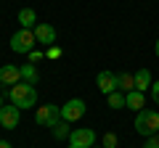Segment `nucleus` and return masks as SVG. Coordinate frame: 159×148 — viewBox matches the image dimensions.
Instances as JSON below:
<instances>
[{
    "mask_svg": "<svg viewBox=\"0 0 159 148\" xmlns=\"http://www.w3.org/2000/svg\"><path fill=\"white\" fill-rule=\"evenodd\" d=\"M148 87H151V72L148 69H138L135 72V90L146 93Z\"/></svg>",
    "mask_w": 159,
    "mask_h": 148,
    "instance_id": "nucleus-13",
    "label": "nucleus"
},
{
    "mask_svg": "<svg viewBox=\"0 0 159 148\" xmlns=\"http://www.w3.org/2000/svg\"><path fill=\"white\" fill-rule=\"evenodd\" d=\"M117 82H119V90H125V93L135 90V74H130V72L117 74Z\"/></svg>",
    "mask_w": 159,
    "mask_h": 148,
    "instance_id": "nucleus-15",
    "label": "nucleus"
},
{
    "mask_svg": "<svg viewBox=\"0 0 159 148\" xmlns=\"http://www.w3.org/2000/svg\"><path fill=\"white\" fill-rule=\"evenodd\" d=\"M34 37H37V45H48L51 48L56 42V29L51 24H37L34 27Z\"/></svg>",
    "mask_w": 159,
    "mask_h": 148,
    "instance_id": "nucleus-9",
    "label": "nucleus"
},
{
    "mask_svg": "<svg viewBox=\"0 0 159 148\" xmlns=\"http://www.w3.org/2000/svg\"><path fill=\"white\" fill-rule=\"evenodd\" d=\"M45 58H51V61H56V58H61V48H58V45H51V48L45 50Z\"/></svg>",
    "mask_w": 159,
    "mask_h": 148,
    "instance_id": "nucleus-19",
    "label": "nucleus"
},
{
    "mask_svg": "<svg viewBox=\"0 0 159 148\" xmlns=\"http://www.w3.org/2000/svg\"><path fill=\"white\" fill-rule=\"evenodd\" d=\"M66 127H69V122H64V119H61L56 127H53V135H56L58 140H64V137H66Z\"/></svg>",
    "mask_w": 159,
    "mask_h": 148,
    "instance_id": "nucleus-17",
    "label": "nucleus"
},
{
    "mask_svg": "<svg viewBox=\"0 0 159 148\" xmlns=\"http://www.w3.org/2000/svg\"><path fill=\"white\" fill-rule=\"evenodd\" d=\"M8 98H11V103L16 108H29L37 103V93H34V87L29 85V82H19V85H13L11 90H8Z\"/></svg>",
    "mask_w": 159,
    "mask_h": 148,
    "instance_id": "nucleus-1",
    "label": "nucleus"
},
{
    "mask_svg": "<svg viewBox=\"0 0 159 148\" xmlns=\"http://www.w3.org/2000/svg\"><path fill=\"white\" fill-rule=\"evenodd\" d=\"M29 56V63H34V61H40V58L45 56V53H40V50H32V53H27Z\"/></svg>",
    "mask_w": 159,
    "mask_h": 148,
    "instance_id": "nucleus-21",
    "label": "nucleus"
},
{
    "mask_svg": "<svg viewBox=\"0 0 159 148\" xmlns=\"http://www.w3.org/2000/svg\"><path fill=\"white\" fill-rule=\"evenodd\" d=\"M0 108H3V98H0Z\"/></svg>",
    "mask_w": 159,
    "mask_h": 148,
    "instance_id": "nucleus-25",
    "label": "nucleus"
},
{
    "mask_svg": "<svg viewBox=\"0 0 159 148\" xmlns=\"http://www.w3.org/2000/svg\"><path fill=\"white\" fill-rule=\"evenodd\" d=\"M19 80H21V72H19V66L6 63V66L0 69V82H3V85H19Z\"/></svg>",
    "mask_w": 159,
    "mask_h": 148,
    "instance_id": "nucleus-10",
    "label": "nucleus"
},
{
    "mask_svg": "<svg viewBox=\"0 0 159 148\" xmlns=\"http://www.w3.org/2000/svg\"><path fill=\"white\" fill-rule=\"evenodd\" d=\"M93 143H96V132L90 127H77L69 135V148H93Z\"/></svg>",
    "mask_w": 159,
    "mask_h": 148,
    "instance_id": "nucleus-6",
    "label": "nucleus"
},
{
    "mask_svg": "<svg viewBox=\"0 0 159 148\" xmlns=\"http://www.w3.org/2000/svg\"><path fill=\"white\" fill-rule=\"evenodd\" d=\"M85 111H88L85 101H82V98H72V101H66L61 106V119L64 122H80L85 116Z\"/></svg>",
    "mask_w": 159,
    "mask_h": 148,
    "instance_id": "nucleus-5",
    "label": "nucleus"
},
{
    "mask_svg": "<svg viewBox=\"0 0 159 148\" xmlns=\"http://www.w3.org/2000/svg\"><path fill=\"white\" fill-rule=\"evenodd\" d=\"M34 122L40 127H56L61 122V106H53V103H45L34 111Z\"/></svg>",
    "mask_w": 159,
    "mask_h": 148,
    "instance_id": "nucleus-4",
    "label": "nucleus"
},
{
    "mask_svg": "<svg viewBox=\"0 0 159 148\" xmlns=\"http://www.w3.org/2000/svg\"><path fill=\"white\" fill-rule=\"evenodd\" d=\"M19 72H21V80L29 82V85H34L40 80V72L34 69V63H24V66H19Z\"/></svg>",
    "mask_w": 159,
    "mask_h": 148,
    "instance_id": "nucleus-14",
    "label": "nucleus"
},
{
    "mask_svg": "<svg viewBox=\"0 0 159 148\" xmlns=\"http://www.w3.org/2000/svg\"><path fill=\"white\" fill-rule=\"evenodd\" d=\"M103 148H117V135L114 132H106L103 135Z\"/></svg>",
    "mask_w": 159,
    "mask_h": 148,
    "instance_id": "nucleus-18",
    "label": "nucleus"
},
{
    "mask_svg": "<svg viewBox=\"0 0 159 148\" xmlns=\"http://www.w3.org/2000/svg\"><path fill=\"white\" fill-rule=\"evenodd\" d=\"M37 45V37H34V29H19L11 37V50L13 53H32Z\"/></svg>",
    "mask_w": 159,
    "mask_h": 148,
    "instance_id": "nucleus-3",
    "label": "nucleus"
},
{
    "mask_svg": "<svg viewBox=\"0 0 159 148\" xmlns=\"http://www.w3.org/2000/svg\"><path fill=\"white\" fill-rule=\"evenodd\" d=\"M143 148H159V132H157V135H151V137H148V140H146V146H143Z\"/></svg>",
    "mask_w": 159,
    "mask_h": 148,
    "instance_id": "nucleus-20",
    "label": "nucleus"
},
{
    "mask_svg": "<svg viewBox=\"0 0 159 148\" xmlns=\"http://www.w3.org/2000/svg\"><path fill=\"white\" fill-rule=\"evenodd\" d=\"M151 93H154V103L159 106V82H151Z\"/></svg>",
    "mask_w": 159,
    "mask_h": 148,
    "instance_id": "nucleus-22",
    "label": "nucleus"
},
{
    "mask_svg": "<svg viewBox=\"0 0 159 148\" xmlns=\"http://www.w3.org/2000/svg\"><path fill=\"white\" fill-rule=\"evenodd\" d=\"M19 24H21V29H34L37 27V13L32 8H21L19 11Z\"/></svg>",
    "mask_w": 159,
    "mask_h": 148,
    "instance_id": "nucleus-12",
    "label": "nucleus"
},
{
    "mask_svg": "<svg viewBox=\"0 0 159 148\" xmlns=\"http://www.w3.org/2000/svg\"><path fill=\"white\" fill-rule=\"evenodd\" d=\"M125 106L133 108V111H143V106H146V95H143L141 90H130V93H125Z\"/></svg>",
    "mask_w": 159,
    "mask_h": 148,
    "instance_id": "nucleus-11",
    "label": "nucleus"
},
{
    "mask_svg": "<svg viewBox=\"0 0 159 148\" xmlns=\"http://www.w3.org/2000/svg\"><path fill=\"white\" fill-rule=\"evenodd\" d=\"M106 98H109V106L111 108H125V95H122L119 90H114L111 95H106Z\"/></svg>",
    "mask_w": 159,
    "mask_h": 148,
    "instance_id": "nucleus-16",
    "label": "nucleus"
},
{
    "mask_svg": "<svg viewBox=\"0 0 159 148\" xmlns=\"http://www.w3.org/2000/svg\"><path fill=\"white\" fill-rule=\"evenodd\" d=\"M154 53H157V56H159V40H157V45H154Z\"/></svg>",
    "mask_w": 159,
    "mask_h": 148,
    "instance_id": "nucleus-24",
    "label": "nucleus"
},
{
    "mask_svg": "<svg viewBox=\"0 0 159 148\" xmlns=\"http://www.w3.org/2000/svg\"><path fill=\"white\" fill-rule=\"evenodd\" d=\"M19 116H21V108H16L13 103L0 108V124L6 127V130H16L19 127Z\"/></svg>",
    "mask_w": 159,
    "mask_h": 148,
    "instance_id": "nucleus-7",
    "label": "nucleus"
},
{
    "mask_svg": "<svg viewBox=\"0 0 159 148\" xmlns=\"http://www.w3.org/2000/svg\"><path fill=\"white\" fill-rule=\"evenodd\" d=\"M135 130L141 132V135L151 137L159 132V114L157 111H148V108H143V111H138L135 116Z\"/></svg>",
    "mask_w": 159,
    "mask_h": 148,
    "instance_id": "nucleus-2",
    "label": "nucleus"
},
{
    "mask_svg": "<svg viewBox=\"0 0 159 148\" xmlns=\"http://www.w3.org/2000/svg\"><path fill=\"white\" fill-rule=\"evenodd\" d=\"M0 148H11V143H6V140H0Z\"/></svg>",
    "mask_w": 159,
    "mask_h": 148,
    "instance_id": "nucleus-23",
    "label": "nucleus"
},
{
    "mask_svg": "<svg viewBox=\"0 0 159 148\" xmlns=\"http://www.w3.org/2000/svg\"><path fill=\"white\" fill-rule=\"evenodd\" d=\"M98 90L103 93V95H111L114 90H119V82H117V74L114 72H101L98 74V80H96Z\"/></svg>",
    "mask_w": 159,
    "mask_h": 148,
    "instance_id": "nucleus-8",
    "label": "nucleus"
}]
</instances>
